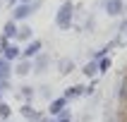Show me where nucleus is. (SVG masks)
<instances>
[{
    "label": "nucleus",
    "mask_w": 127,
    "mask_h": 122,
    "mask_svg": "<svg viewBox=\"0 0 127 122\" xmlns=\"http://www.w3.org/2000/svg\"><path fill=\"white\" fill-rule=\"evenodd\" d=\"M122 98H127V79H125V84H122Z\"/></svg>",
    "instance_id": "nucleus-6"
},
{
    "label": "nucleus",
    "mask_w": 127,
    "mask_h": 122,
    "mask_svg": "<svg viewBox=\"0 0 127 122\" xmlns=\"http://www.w3.org/2000/svg\"><path fill=\"white\" fill-rule=\"evenodd\" d=\"M67 17H70V5L63 7V14H60V24H67Z\"/></svg>",
    "instance_id": "nucleus-2"
},
{
    "label": "nucleus",
    "mask_w": 127,
    "mask_h": 122,
    "mask_svg": "<svg viewBox=\"0 0 127 122\" xmlns=\"http://www.w3.org/2000/svg\"><path fill=\"white\" fill-rule=\"evenodd\" d=\"M94 72H96V65L91 62V65H89V67H86V74H94Z\"/></svg>",
    "instance_id": "nucleus-4"
},
{
    "label": "nucleus",
    "mask_w": 127,
    "mask_h": 122,
    "mask_svg": "<svg viewBox=\"0 0 127 122\" xmlns=\"http://www.w3.org/2000/svg\"><path fill=\"white\" fill-rule=\"evenodd\" d=\"M120 122H127V115H122V117H120Z\"/></svg>",
    "instance_id": "nucleus-7"
},
{
    "label": "nucleus",
    "mask_w": 127,
    "mask_h": 122,
    "mask_svg": "<svg viewBox=\"0 0 127 122\" xmlns=\"http://www.w3.org/2000/svg\"><path fill=\"white\" fill-rule=\"evenodd\" d=\"M63 105H65V100H55V103H53V113H58Z\"/></svg>",
    "instance_id": "nucleus-3"
},
{
    "label": "nucleus",
    "mask_w": 127,
    "mask_h": 122,
    "mask_svg": "<svg viewBox=\"0 0 127 122\" xmlns=\"http://www.w3.org/2000/svg\"><path fill=\"white\" fill-rule=\"evenodd\" d=\"M108 12L110 14H120L122 12V0H110V2H108Z\"/></svg>",
    "instance_id": "nucleus-1"
},
{
    "label": "nucleus",
    "mask_w": 127,
    "mask_h": 122,
    "mask_svg": "<svg viewBox=\"0 0 127 122\" xmlns=\"http://www.w3.org/2000/svg\"><path fill=\"white\" fill-rule=\"evenodd\" d=\"M108 67H110V62H108V60H103V62H101V72H106Z\"/></svg>",
    "instance_id": "nucleus-5"
}]
</instances>
